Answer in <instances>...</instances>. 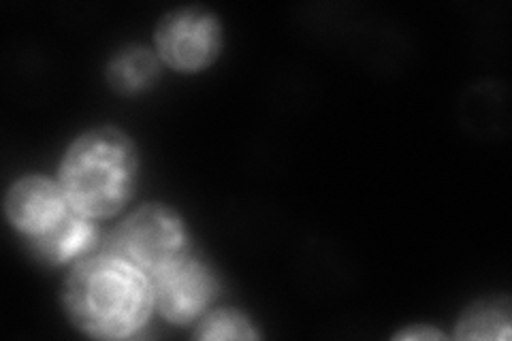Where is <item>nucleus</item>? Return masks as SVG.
I'll return each mask as SVG.
<instances>
[{"label":"nucleus","mask_w":512,"mask_h":341,"mask_svg":"<svg viewBox=\"0 0 512 341\" xmlns=\"http://www.w3.org/2000/svg\"><path fill=\"white\" fill-rule=\"evenodd\" d=\"M94 239L92 224L82 216V211H64V214L35 237L37 250L52 263H64L90 248Z\"/></svg>","instance_id":"0eeeda50"},{"label":"nucleus","mask_w":512,"mask_h":341,"mask_svg":"<svg viewBox=\"0 0 512 341\" xmlns=\"http://www.w3.org/2000/svg\"><path fill=\"white\" fill-rule=\"evenodd\" d=\"M510 316L508 307H498L495 303H480L463 314L457 337L463 339H508Z\"/></svg>","instance_id":"1a4fd4ad"},{"label":"nucleus","mask_w":512,"mask_h":341,"mask_svg":"<svg viewBox=\"0 0 512 341\" xmlns=\"http://www.w3.org/2000/svg\"><path fill=\"white\" fill-rule=\"evenodd\" d=\"M197 337L201 339H254L256 331H252L250 322L237 312L222 310L207 316L201 324Z\"/></svg>","instance_id":"9d476101"},{"label":"nucleus","mask_w":512,"mask_h":341,"mask_svg":"<svg viewBox=\"0 0 512 341\" xmlns=\"http://www.w3.org/2000/svg\"><path fill=\"white\" fill-rule=\"evenodd\" d=\"M214 275L195 258L180 256L154 273V299L171 322H188L212 301Z\"/></svg>","instance_id":"39448f33"},{"label":"nucleus","mask_w":512,"mask_h":341,"mask_svg":"<svg viewBox=\"0 0 512 341\" xmlns=\"http://www.w3.org/2000/svg\"><path fill=\"white\" fill-rule=\"evenodd\" d=\"M7 214L20 231L37 237L64 214L62 194L43 177H28L9 192Z\"/></svg>","instance_id":"423d86ee"},{"label":"nucleus","mask_w":512,"mask_h":341,"mask_svg":"<svg viewBox=\"0 0 512 341\" xmlns=\"http://www.w3.org/2000/svg\"><path fill=\"white\" fill-rule=\"evenodd\" d=\"M62 188L86 216H109L128 199L135 180L133 145L114 128L79 137L62 165Z\"/></svg>","instance_id":"f03ea898"},{"label":"nucleus","mask_w":512,"mask_h":341,"mask_svg":"<svg viewBox=\"0 0 512 341\" xmlns=\"http://www.w3.org/2000/svg\"><path fill=\"white\" fill-rule=\"evenodd\" d=\"M158 50L171 67L195 71L214 60L220 45L218 22L201 9L175 11L160 22Z\"/></svg>","instance_id":"20e7f679"},{"label":"nucleus","mask_w":512,"mask_h":341,"mask_svg":"<svg viewBox=\"0 0 512 341\" xmlns=\"http://www.w3.org/2000/svg\"><path fill=\"white\" fill-rule=\"evenodd\" d=\"M67 310L79 329L118 339L148 320L152 290L139 269L124 258L96 256L79 265L67 282Z\"/></svg>","instance_id":"f257e3e1"},{"label":"nucleus","mask_w":512,"mask_h":341,"mask_svg":"<svg viewBox=\"0 0 512 341\" xmlns=\"http://www.w3.org/2000/svg\"><path fill=\"white\" fill-rule=\"evenodd\" d=\"M184 231L173 211L148 205L128 218L114 237V250L126 263L156 273L182 256Z\"/></svg>","instance_id":"7ed1b4c3"},{"label":"nucleus","mask_w":512,"mask_h":341,"mask_svg":"<svg viewBox=\"0 0 512 341\" xmlns=\"http://www.w3.org/2000/svg\"><path fill=\"white\" fill-rule=\"evenodd\" d=\"M158 75V62L141 47H133V50L122 52L114 64H111V84H114L122 92H137L141 88L150 86Z\"/></svg>","instance_id":"6e6552de"},{"label":"nucleus","mask_w":512,"mask_h":341,"mask_svg":"<svg viewBox=\"0 0 512 341\" xmlns=\"http://www.w3.org/2000/svg\"><path fill=\"white\" fill-rule=\"evenodd\" d=\"M402 337H410V339L421 337V339H425V337H440V335L434 333V331H408V333H404Z\"/></svg>","instance_id":"9b49d317"}]
</instances>
